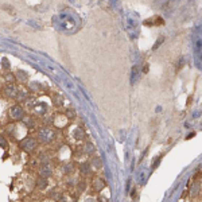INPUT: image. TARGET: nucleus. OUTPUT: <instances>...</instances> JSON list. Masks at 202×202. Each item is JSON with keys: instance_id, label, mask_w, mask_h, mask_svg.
<instances>
[{"instance_id": "nucleus-1", "label": "nucleus", "mask_w": 202, "mask_h": 202, "mask_svg": "<svg viewBox=\"0 0 202 202\" xmlns=\"http://www.w3.org/2000/svg\"><path fill=\"white\" fill-rule=\"evenodd\" d=\"M39 138L42 139L43 142H50L53 138H54V133H53L50 129H43V131H41Z\"/></svg>"}, {"instance_id": "nucleus-2", "label": "nucleus", "mask_w": 202, "mask_h": 202, "mask_svg": "<svg viewBox=\"0 0 202 202\" xmlns=\"http://www.w3.org/2000/svg\"><path fill=\"white\" fill-rule=\"evenodd\" d=\"M11 113H12V117L15 119H19L20 116H22V109H19V108H12V111H11Z\"/></svg>"}]
</instances>
